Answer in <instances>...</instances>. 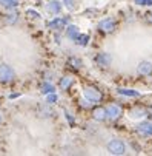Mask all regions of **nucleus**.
<instances>
[{
    "label": "nucleus",
    "instance_id": "nucleus-24",
    "mask_svg": "<svg viewBox=\"0 0 152 156\" xmlns=\"http://www.w3.org/2000/svg\"><path fill=\"white\" fill-rule=\"evenodd\" d=\"M45 102H46V104H49V105L57 104V102H58V94H57V93H49V94H46Z\"/></svg>",
    "mask_w": 152,
    "mask_h": 156
},
{
    "label": "nucleus",
    "instance_id": "nucleus-16",
    "mask_svg": "<svg viewBox=\"0 0 152 156\" xmlns=\"http://www.w3.org/2000/svg\"><path fill=\"white\" fill-rule=\"evenodd\" d=\"M57 90H55V85L51 82V80H45L41 85H40V93L43 94V96H46V94H49V93H55Z\"/></svg>",
    "mask_w": 152,
    "mask_h": 156
},
{
    "label": "nucleus",
    "instance_id": "nucleus-1",
    "mask_svg": "<svg viewBox=\"0 0 152 156\" xmlns=\"http://www.w3.org/2000/svg\"><path fill=\"white\" fill-rule=\"evenodd\" d=\"M83 98L88 99V101L94 105V104H100V102L103 101V93L98 90L97 87L86 85V87H83Z\"/></svg>",
    "mask_w": 152,
    "mask_h": 156
},
{
    "label": "nucleus",
    "instance_id": "nucleus-9",
    "mask_svg": "<svg viewBox=\"0 0 152 156\" xmlns=\"http://www.w3.org/2000/svg\"><path fill=\"white\" fill-rule=\"evenodd\" d=\"M63 9V3L60 2V0H49V2L46 3V11L52 16H57L60 14Z\"/></svg>",
    "mask_w": 152,
    "mask_h": 156
},
{
    "label": "nucleus",
    "instance_id": "nucleus-6",
    "mask_svg": "<svg viewBox=\"0 0 152 156\" xmlns=\"http://www.w3.org/2000/svg\"><path fill=\"white\" fill-rule=\"evenodd\" d=\"M123 115V108L117 104H111V105H107L106 107V119H109V121H117L120 119Z\"/></svg>",
    "mask_w": 152,
    "mask_h": 156
},
{
    "label": "nucleus",
    "instance_id": "nucleus-19",
    "mask_svg": "<svg viewBox=\"0 0 152 156\" xmlns=\"http://www.w3.org/2000/svg\"><path fill=\"white\" fill-rule=\"evenodd\" d=\"M72 70H80L81 66H83V60L80 59V57H77V56H71L69 59H68V62H66Z\"/></svg>",
    "mask_w": 152,
    "mask_h": 156
},
{
    "label": "nucleus",
    "instance_id": "nucleus-18",
    "mask_svg": "<svg viewBox=\"0 0 152 156\" xmlns=\"http://www.w3.org/2000/svg\"><path fill=\"white\" fill-rule=\"evenodd\" d=\"M89 40H91V36L89 34H78L77 36V39L74 40V43L77 47H81V48H84V47H88L89 45Z\"/></svg>",
    "mask_w": 152,
    "mask_h": 156
},
{
    "label": "nucleus",
    "instance_id": "nucleus-2",
    "mask_svg": "<svg viewBox=\"0 0 152 156\" xmlns=\"http://www.w3.org/2000/svg\"><path fill=\"white\" fill-rule=\"evenodd\" d=\"M69 20H71V17L69 16H55L54 19H51L48 23H46V27L51 30V31H61V30H64L66 28V25L69 23Z\"/></svg>",
    "mask_w": 152,
    "mask_h": 156
},
{
    "label": "nucleus",
    "instance_id": "nucleus-20",
    "mask_svg": "<svg viewBox=\"0 0 152 156\" xmlns=\"http://www.w3.org/2000/svg\"><path fill=\"white\" fill-rule=\"evenodd\" d=\"M147 113L143 110V108H132L131 111H129V118L131 119H141V118H144Z\"/></svg>",
    "mask_w": 152,
    "mask_h": 156
},
{
    "label": "nucleus",
    "instance_id": "nucleus-14",
    "mask_svg": "<svg viewBox=\"0 0 152 156\" xmlns=\"http://www.w3.org/2000/svg\"><path fill=\"white\" fill-rule=\"evenodd\" d=\"M92 119L95 122H104L106 121V108L103 107H95L92 110Z\"/></svg>",
    "mask_w": 152,
    "mask_h": 156
},
{
    "label": "nucleus",
    "instance_id": "nucleus-22",
    "mask_svg": "<svg viewBox=\"0 0 152 156\" xmlns=\"http://www.w3.org/2000/svg\"><path fill=\"white\" fill-rule=\"evenodd\" d=\"M25 14H26L28 17L34 19V20H40V19H41V14H40L37 9H32V8H28V9L25 11Z\"/></svg>",
    "mask_w": 152,
    "mask_h": 156
},
{
    "label": "nucleus",
    "instance_id": "nucleus-21",
    "mask_svg": "<svg viewBox=\"0 0 152 156\" xmlns=\"http://www.w3.org/2000/svg\"><path fill=\"white\" fill-rule=\"evenodd\" d=\"M0 5L8 11H12L18 6V0H0Z\"/></svg>",
    "mask_w": 152,
    "mask_h": 156
},
{
    "label": "nucleus",
    "instance_id": "nucleus-30",
    "mask_svg": "<svg viewBox=\"0 0 152 156\" xmlns=\"http://www.w3.org/2000/svg\"><path fill=\"white\" fill-rule=\"evenodd\" d=\"M55 33H57V34H55V42H57V43H60V39H61V37H60L58 31H55Z\"/></svg>",
    "mask_w": 152,
    "mask_h": 156
},
{
    "label": "nucleus",
    "instance_id": "nucleus-25",
    "mask_svg": "<svg viewBox=\"0 0 152 156\" xmlns=\"http://www.w3.org/2000/svg\"><path fill=\"white\" fill-rule=\"evenodd\" d=\"M63 8H66L69 12H72L75 9V0H61Z\"/></svg>",
    "mask_w": 152,
    "mask_h": 156
},
{
    "label": "nucleus",
    "instance_id": "nucleus-7",
    "mask_svg": "<svg viewBox=\"0 0 152 156\" xmlns=\"http://www.w3.org/2000/svg\"><path fill=\"white\" fill-rule=\"evenodd\" d=\"M137 133L143 138H150L152 136V121H143L140 124H137L135 127Z\"/></svg>",
    "mask_w": 152,
    "mask_h": 156
},
{
    "label": "nucleus",
    "instance_id": "nucleus-11",
    "mask_svg": "<svg viewBox=\"0 0 152 156\" xmlns=\"http://www.w3.org/2000/svg\"><path fill=\"white\" fill-rule=\"evenodd\" d=\"M137 73L140 76H150L152 74V62L149 60H141L137 66Z\"/></svg>",
    "mask_w": 152,
    "mask_h": 156
},
{
    "label": "nucleus",
    "instance_id": "nucleus-26",
    "mask_svg": "<svg viewBox=\"0 0 152 156\" xmlns=\"http://www.w3.org/2000/svg\"><path fill=\"white\" fill-rule=\"evenodd\" d=\"M78 102H80V105H81V108H86V110H89V108L92 107V104H91V102H89L88 99H84V98H81V99H80Z\"/></svg>",
    "mask_w": 152,
    "mask_h": 156
},
{
    "label": "nucleus",
    "instance_id": "nucleus-17",
    "mask_svg": "<svg viewBox=\"0 0 152 156\" xmlns=\"http://www.w3.org/2000/svg\"><path fill=\"white\" fill-rule=\"evenodd\" d=\"M117 93L120 96H124V98H140V91L137 90H132V88H117Z\"/></svg>",
    "mask_w": 152,
    "mask_h": 156
},
{
    "label": "nucleus",
    "instance_id": "nucleus-31",
    "mask_svg": "<svg viewBox=\"0 0 152 156\" xmlns=\"http://www.w3.org/2000/svg\"><path fill=\"white\" fill-rule=\"evenodd\" d=\"M0 122H2V116H0Z\"/></svg>",
    "mask_w": 152,
    "mask_h": 156
},
{
    "label": "nucleus",
    "instance_id": "nucleus-12",
    "mask_svg": "<svg viewBox=\"0 0 152 156\" xmlns=\"http://www.w3.org/2000/svg\"><path fill=\"white\" fill-rule=\"evenodd\" d=\"M37 115H38L40 118H43V119H48V118H54V116H55V111L51 108L49 104H45V105H41V107L38 108Z\"/></svg>",
    "mask_w": 152,
    "mask_h": 156
},
{
    "label": "nucleus",
    "instance_id": "nucleus-3",
    "mask_svg": "<svg viewBox=\"0 0 152 156\" xmlns=\"http://www.w3.org/2000/svg\"><path fill=\"white\" fill-rule=\"evenodd\" d=\"M15 79V70L11 65L2 62L0 63V83H9Z\"/></svg>",
    "mask_w": 152,
    "mask_h": 156
},
{
    "label": "nucleus",
    "instance_id": "nucleus-8",
    "mask_svg": "<svg viewBox=\"0 0 152 156\" xmlns=\"http://www.w3.org/2000/svg\"><path fill=\"white\" fill-rule=\"evenodd\" d=\"M94 60H95V63H97L98 66H103V68H106V66H109V65L112 63V56H111L109 53H106V51H101V53H98V54L94 57Z\"/></svg>",
    "mask_w": 152,
    "mask_h": 156
},
{
    "label": "nucleus",
    "instance_id": "nucleus-28",
    "mask_svg": "<svg viewBox=\"0 0 152 156\" xmlns=\"http://www.w3.org/2000/svg\"><path fill=\"white\" fill-rule=\"evenodd\" d=\"M18 96H20V94H18V93H11V94H9V96H8V99H17V98H18Z\"/></svg>",
    "mask_w": 152,
    "mask_h": 156
},
{
    "label": "nucleus",
    "instance_id": "nucleus-29",
    "mask_svg": "<svg viewBox=\"0 0 152 156\" xmlns=\"http://www.w3.org/2000/svg\"><path fill=\"white\" fill-rule=\"evenodd\" d=\"M146 19H147V22H150V23H152V12H147L146 14Z\"/></svg>",
    "mask_w": 152,
    "mask_h": 156
},
{
    "label": "nucleus",
    "instance_id": "nucleus-27",
    "mask_svg": "<svg viewBox=\"0 0 152 156\" xmlns=\"http://www.w3.org/2000/svg\"><path fill=\"white\" fill-rule=\"evenodd\" d=\"M134 2L138 6H150L152 5V0H134Z\"/></svg>",
    "mask_w": 152,
    "mask_h": 156
},
{
    "label": "nucleus",
    "instance_id": "nucleus-4",
    "mask_svg": "<svg viewBox=\"0 0 152 156\" xmlns=\"http://www.w3.org/2000/svg\"><path fill=\"white\" fill-rule=\"evenodd\" d=\"M106 148L111 154H115V156H121V154L126 153V144L121 139H117V138H114V139H111L109 142H107Z\"/></svg>",
    "mask_w": 152,
    "mask_h": 156
},
{
    "label": "nucleus",
    "instance_id": "nucleus-10",
    "mask_svg": "<svg viewBox=\"0 0 152 156\" xmlns=\"http://www.w3.org/2000/svg\"><path fill=\"white\" fill-rule=\"evenodd\" d=\"M78 34H80V28H78V25H75V23H68L66 28H64V36H66L69 40H72V42L77 39Z\"/></svg>",
    "mask_w": 152,
    "mask_h": 156
},
{
    "label": "nucleus",
    "instance_id": "nucleus-15",
    "mask_svg": "<svg viewBox=\"0 0 152 156\" xmlns=\"http://www.w3.org/2000/svg\"><path fill=\"white\" fill-rule=\"evenodd\" d=\"M18 20H20V16H18V12H17L15 9L9 11V12L5 16V23H6V25H9V27L17 25V23H18Z\"/></svg>",
    "mask_w": 152,
    "mask_h": 156
},
{
    "label": "nucleus",
    "instance_id": "nucleus-5",
    "mask_svg": "<svg viewBox=\"0 0 152 156\" xmlns=\"http://www.w3.org/2000/svg\"><path fill=\"white\" fill-rule=\"evenodd\" d=\"M115 28H117V20L115 19H111V17H106V19L100 20L98 23H97V30L101 31V33H106V34L114 33Z\"/></svg>",
    "mask_w": 152,
    "mask_h": 156
},
{
    "label": "nucleus",
    "instance_id": "nucleus-23",
    "mask_svg": "<svg viewBox=\"0 0 152 156\" xmlns=\"http://www.w3.org/2000/svg\"><path fill=\"white\" fill-rule=\"evenodd\" d=\"M63 113H64V118H66L68 124H69L71 127H74V125H75V118H74V115L71 113V111H68L66 108H63Z\"/></svg>",
    "mask_w": 152,
    "mask_h": 156
},
{
    "label": "nucleus",
    "instance_id": "nucleus-13",
    "mask_svg": "<svg viewBox=\"0 0 152 156\" xmlns=\"http://www.w3.org/2000/svg\"><path fill=\"white\" fill-rule=\"evenodd\" d=\"M74 82H75V80H74V77L66 74V76H61V77H60V80H58V87L61 88L63 91H68L69 88L74 85Z\"/></svg>",
    "mask_w": 152,
    "mask_h": 156
}]
</instances>
